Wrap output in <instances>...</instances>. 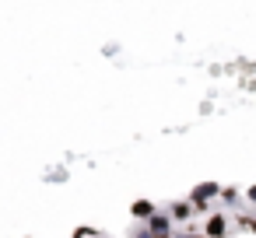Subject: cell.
Masks as SVG:
<instances>
[{
    "mask_svg": "<svg viewBox=\"0 0 256 238\" xmlns=\"http://www.w3.org/2000/svg\"><path fill=\"white\" fill-rule=\"evenodd\" d=\"M144 238H148V235H144Z\"/></svg>",
    "mask_w": 256,
    "mask_h": 238,
    "instance_id": "cell-5",
    "label": "cell"
},
{
    "mask_svg": "<svg viewBox=\"0 0 256 238\" xmlns=\"http://www.w3.org/2000/svg\"><path fill=\"white\" fill-rule=\"evenodd\" d=\"M207 235H210V238H221V235H224V217H210Z\"/></svg>",
    "mask_w": 256,
    "mask_h": 238,
    "instance_id": "cell-2",
    "label": "cell"
},
{
    "mask_svg": "<svg viewBox=\"0 0 256 238\" xmlns=\"http://www.w3.org/2000/svg\"><path fill=\"white\" fill-rule=\"evenodd\" d=\"M151 228H154V231H165L168 221H165V217H151Z\"/></svg>",
    "mask_w": 256,
    "mask_h": 238,
    "instance_id": "cell-4",
    "label": "cell"
},
{
    "mask_svg": "<svg viewBox=\"0 0 256 238\" xmlns=\"http://www.w3.org/2000/svg\"><path fill=\"white\" fill-rule=\"evenodd\" d=\"M172 217L186 221V217H190V203H176V207H172Z\"/></svg>",
    "mask_w": 256,
    "mask_h": 238,
    "instance_id": "cell-3",
    "label": "cell"
},
{
    "mask_svg": "<svg viewBox=\"0 0 256 238\" xmlns=\"http://www.w3.org/2000/svg\"><path fill=\"white\" fill-rule=\"evenodd\" d=\"M151 214H154V207H151L148 200H137V203H134V217L144 221V217H151Z\"/></svg>",
    "mask_w": 256,
    "mask_h": 238,
    "instance_id": "cell-1",
    "label": "cell"
}]
</instances>
